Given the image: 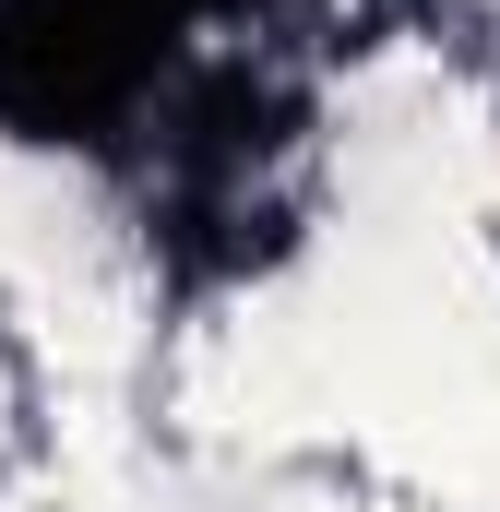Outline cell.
Here are the masks:
<instances>
[{
	"label": "cell",
	"instance_id": "6da1fadb",
	"mask_svg": "<svg viewBox=\"0 0 500 512\" xmlns=\"http://www.w3.org/2000/svg\"><path fill=\"white\" fill-rule=\"evenodd\" d=\"M203 24L215 0H0V131L24 143H120L155 120L179 167L215 143V84H203Z\"/></svg>",
	"mask_w": 500,
	"mask_h": 512
}]
</instances>
